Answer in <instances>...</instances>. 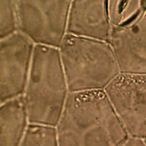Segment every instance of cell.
I'll use <instances>...</instances> for the list:
<instances>
[{"mask_svg": "<svg viewBox=\"0 0 146 146\" xmlns=\"http://www.w3.org/2000/svg\"><path fill=\"white\" fill-rule=\"evenodd\" d=\"M55 128L59 146H118L128 136L104 90L69 92Z\"/></svg>", "mask_w": 146, "mask_h": 146, "instance_id": "6da1fadb", "label": "cell"}, {"mask_svg": "<svg viewBox=\"0 0 146 146\" xmlns=\"http://www.w3.org/2000/svg\"><path fill=\"white\" fill-rule=\"evenodd\" d=\"M118 146H146L145 138L128 135Z\"/></svg>", "mask_w": 146, "mask_h": 146, "instance_id": "4fadbf2b", "label": "cell"}, {"mask_svg": "<svg viewBox=\"0 0 146 146\" xmlns=\"http://www.w3.org/2000/svg\"><path fill=\"white\" fill-rule=\"evenodd\" d=\"M34 48L32 41L22 33L1 39V104L21 96L26 90Z\"/></svg>", "mask_w": 146, "mask_h": 146, "instance_id": "8992f818", "label": "cell"}, {"mask_svg": "<svg viewBox=\"0 0 146 146\" xmlns=\"http://www.w3.org/2000/svg\"><path fill=\"white\" fill-rule=\"evenodd\" d=\"M59 53L69 92L103 90L120 74L108 43L67 34Z\"/></svg>", "mask_w": 146, "mask_h": 146, "instance_id": "3957f363", "label": "cell"}, {"mask_svg": "<svg viewBox=\"0 0 146 146\" xmlns=\"http://www.w3.org/2000/svg\"><path fill=\"white\" fill-rule=\"evenodd\" d=\"M146 1H108V13L112 26L126 25L136 18L145 8Z\"/></svg>", "mask_w": 146, "mask_h": 146, "instance_id": "30bf717a", "label": "cell"}, {"mask_svg": "<svg viewBox=\"0 0 146 146\" xmlns=\"http://www.w3.org/2000/svg\"><path fill=\"white\" fill-rule=\"evenodd\" d=\"M29 124L23 96L1 104L0 146H19Z\"/></svg>", "mask_w": 146, "mask_h": 146, "instance_id": "9c48e42d", "label": "cell"}, {"mask_svg": "<svg viewBox=\"0 0 146 146\" xmlns=\"http://www.w3.org/2000/svg\"><path fill=\"white\" fill-rule=\"evenodd\" d=\"M108 43L120 73L146 74V2L144 10L133 21L112 26Z\"/></svg>", "mask_w": 146, "mask_h": 146, "instance_id": "52a82bcc", "label": "cell"}, {"mask_svg": "<svg viewBox=\"0 0 146 146\" xmlns=\"http://www.w3.org/2000/svg\"><path fill=\"white\" fill-rule=\"evenodd\" d=\"M25 102L30 124L56 128L68 96L59 51L36 45L26 87Z\"/></svg>", "mask_w": 146, "mask_h": 146, "instance_id": "7a4b0ae2", "label": "cell"}, {"mask_svg": "<svg viewBox=\"0 0 146 146\" xmlns=\"http://www.w3.org/2000/svg\"><path fill=\"white\" fill-rule=\"evenodd\" d=\"M111 29L108 1L71 2L67 26L68 34L108 43Z\"/></svg>", "mask_w": 146, "mask_h": 146, "instance_id": "ba28073f", "label": "cell"}, {"mask_svg": "<svg viewBox=\"0 0 146 146\" xmlns=\"http://www.w3.org/2000/svg\"><path fill=\"white\" fill-rule=\"evenodd\" d=\"M145 140H146V138H145Z\"/></svg>", "mask_w": 146, "mask_h": 146, "instance_id": "5bb4252c", "label": "cell"}, {"mask_svg": "<svg viewBox=\"0 0 146 146\" xmlns=\"http://www.w3.org/2000/svg\"><path fill=\"white\" fill-rule=\"evenodd\" d=\"M18 21L15 1L0 0V37L5 39L15 34Z\"/></svg>", "mask_w": 146, "mask_h": 146, "instance_id": "7c38bea8", "label": "cell"}, {"mask_svg": "<svg viewBox=\"0 0 146 146\" xmlns=\"http://www.w3.org/2000/svg\"><path fill=\"white\" fill-rule=\"evenodd\" d=\"M18 27L37 45L59 47L67 31L70 1H15Z\"/></svg>", "mask_w": 146, "mask_h": 146, "instance_id": "277c9868", "label": "cell"}, {"mask_svg": "<svg viewBox=\"0 0 146 146\" xmlns=\"http://www.w3.org/2000/svg\"><path fill=\"white\" fill-rule=\"evenodd\" d=\"M19 146H59L56 128L29 124L26 135Z\"/></svg>", "mask_w": 146, "mask_h": 146, "instance_id": "8fae6325", "label": "cell"}, {"mask_svg": "<svg viewBox=\"0 0 146 146\" xmlns=\"http://www.w3.org/2000/svg\"><path fill=\"white\" fill-rule=\"evenodd\" d=\"M129 136L146 138V74L120 73L104 88Z\"/></svg>", "mask_w": 146, "mask_h": 146, "instance_id": "5b68a950", "label": "cell"}]
</instances>
